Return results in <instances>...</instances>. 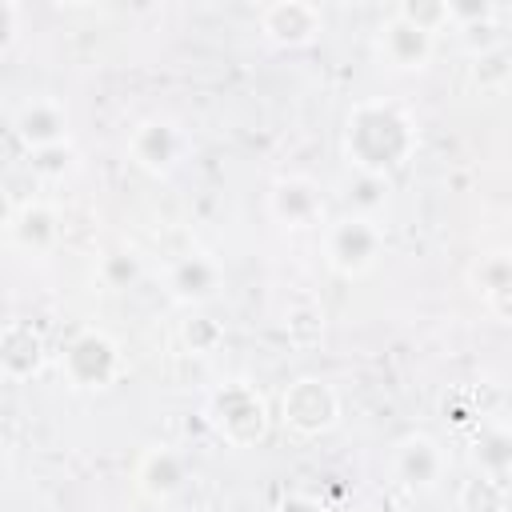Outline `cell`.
<instances>
[{"label": "cell", "instance_id": "13", "mask_svg": "<svg viewBox=\"0 0 512 512\" xmlns=\"http://www.w3.org/2000/svg\"><path fill=\"white\" fill-rule=\"evenodd\" d=\"M68 108L64 100L56 96H32L16 108L12 116V132L16 140L28 148V152H40V148H52V144H64L68 140Z\"/></svg>", "mask_w": 512, "mask_h": 512}, {"label": "cell", "instance_id": "18", "mask_svg": "<svg viewBox=\"0 0 512 512\" xmlns=\"http://www.w3.org/2000/svg\"><path fill=\"white\" fill-rule=\"evenodd\" d=\"M324 328H328L324 308L312 304V300H296V304H288L284 316H280V332H284L288 348H296V352L320 348V344H324Z\"/></svg>", "mask_w": 512, "mask_h": 512}, {"label": "cell", "instance_id": "20", "mask_svg": "<svg viewBox=\"0 0 512 512\" xmlns=\"http://www.w3.org/2000/svg\"><path fill=\"white\" fill-rule=\"evenodd\" d=\"M176 336H180L184 352H192V356H212V352L224 348V324L216 316H208V312H196V308L180 320Z\"/></svg>", "mask_w": 512, "mask_h": 512}, {"label": "cell", "instance_id": "2", "mask_svg": "<svg viewBox=\"0 0 512 512\" xmlns=\"http://www.w3.org/2000/svg\"><path fill=\"white\" fill-rule=\"evenodd\" d=\"M204 420L228 448H256L272 428V408H268V396L256 384L228 380V384L208 392Z\"/></svg>", "mask_w": 512, "mask_h": 512}, {"label": "cell", "instance_id": "27", "mask_svg": "<svg viewBox=\"0 0 512 512\" xmlns=\"http://www.w3.org/2000/svg\"><path fill=\"white\" fill-rule=\"evenodd\" d=\"M272 512H328L316 496H304V492H292V496H284V500H276V508Z\"/></svg>", "mask_w": 512, "mask_h": 512}, {"label": "cell", "instance_id": "4", "mask_svg": "<svg viewBox=\"0 0 512 512\" xmlns=\"http://www.w3.org/2000/svg\"><path fill=\"white\" fill-rule=\"evenodd\" d=\"M124 352L104 328H80L60 352V376L72 392H104L120 380Z\"/></svg>", "mask_w": 512, "mask_h": 512}, {"label": "cell", "instance_id": "16", "mask_svg": "<svg viewBox=\"0 0 512 512\" xmlns=\"http://www.w3.org/2000/svg\"><path fill=\"white\" fill-rule=\"evenodd\" d=\"M472 468L496 480L512 476V424H480V432L472 436Z\"/></svg>", "mask_w": 512, "mask_h": 512}, {"label": "cell", "instance_id": "10", "mask_svg": "<svg viewBox=\"0 0 512 512\" xmlns=\"http://www.w3.org/2000/svg\"><path fill=\"white\" fill-rule=\"evenodd\" d=\"M164 284H168V296H172L176 304H184V308H204V304H212V300L220 296V288H224V268H220V260H216L212 252H184V256H176V260L168 264Z\"/></svg>", "mask_w": 512, "mask_h": 512}, {"label": "cell", "instance_id": "5", "mask_svg": "<svg viewBox=\"0 0 512 512\" xmlns=\"http://www.w3.org/2000/svg\"><path fill=\"white\" fill-rule=\"evenodd\" d=\"M276 416H280L284 432H292L300 440L328 436L340 424V392L324 376H296L284 384Z\"/></svg>", "mask_w": 512, "mask_h": 512}, {"label": "cell", "instance_id": "1", "mask_svg": "<svg viewBox=\"0 0 512 512\" xmlns=\"http://www.w3.org/2000/svg\"><path fill=\"white\" fill-rule=\"evenodd\" d=\"M416 144H420V132H416L412 112L384 96L352 104V112L344 116V128H340V152H344L348 168H356V172L392 176L396 168H404L412 160Z\"/></svg>", "mask_w": 512, "mask_h": 512}, {"label": "cell", "instance_id": "7", "mask_svg": "<svg viewBox=\"0 0 512 512\" xmlns=\"http://www.w3.org/2000/svg\"><path fill=\"white\" fill-rule=\"evenodd\" d=\"M128 160L148 176H168L184 156V132L168 116H148L128 132Z\"/></svg>", "mask_w": 512, "mask_h": 512}, {"label": "cell", "instance_id": "6", "mask_svg": "<svg viewBox=\"0 0 512 512\" xmlns=\"http://www.w3.org/2000/svg\"><path fill=\"white\" fill-rule=\"evenodd\" d=\"M448 472V452L428 432H408L392 448V476L408 492H432Z\"/></svg>", "mask_w": 512, "mask_h": 512}, {"label": "cell", "instance_id": "23", "mask_svg": "<svg viewBox=\"0 0 512 512\" xmlns=\"http://www.w3.org/2000/svg\"><path fill=\"white\" fill-rule=\"evenodd\" d=\"M28 168H32L36 176H44V180H64V176H72V172H76V148H72V140L52 144V148H40V152H28Z\"/></svg>", "mask_w": 512, "mask_h": 512}, {"label": "cell", "instance_id": "28", "mask_svg": "<svg viewBox=\"0 0 512 512\" xmlns=\"http://www.w3.org/2000/svg\"><path fill=\"white\" fill-rule=\"evenodd\" d=\"M484 304H488V312H492L496 320H504V324H512V284H508V288H500L496 296H488Z\"/></svg>", "mask_w": 512, "mask_h": 512}, {"label": "cell", "instance_id": "3", "mask_svg": "<svg viewBox=\"0 0 512 512\" xmlns=\"http://www.w3.org/2000/svg\"><path fill=\"white\" fill-rule=\"evenodd\" d=\"M380 256H384V224L380 220L344 212L324 228V264L336 276L360 280L380 264Z\"/></svg>", "mask_w": 512, "mask_h": 512}, {"label": "cell", "instance_id": "21", "mask_svg": "<svg viewBox=\"0 0 512 512\" xmlns=\"http://www.w3.org/2000/svg\"><path fill=\"white\" fill-rule=\"evenodd\" d=\"M140 276H144V264H140V252H136V248H112V252H104L100 264H96V280H100L104 288H112V292L132 288Z\"/></svg>", "mask_w": 512, "mask_h": 512}, {"label": "cell", "instance_id": "11", "mask_svg": "<svg viewBox=\"0 0 512 512\" xmlns=\"http://www.w3.org/2000/svg\"><path fill=\"white\" fill-rule=\"evenodd\" d=\"M376 56L384 68L392 72H424L436 56V36L420 32L416 24H408L404 16H388L376 28Z\"/></svg>", "mask_w": 512, "mask_h": 512}, {"label": "cell", "instance_id": "12", "mask_svg": "<svg viewBox=\"0 0 512 512\" xmlns=\"http://www.w3.org/2000/svg\"><path fill=\"white\" fill-rule=\"evenodd\" d=\"M48 368V340L28 320H8L0 328V376L8 384H28Z\"/></svg>", "mask_w": 512, "mask_h": 512}, {"label": "cell", "instance_id": "19", "mask_svg": "<svg viewBox=\"0 0 512 512\" xmlns=\"http://www.w3.org/2000/svg\"><path fill=\"white\" fill-rule=\"evenodd\" d=\"M456 512H508V480L476 472L456 488Z\"/></svg>", "mask_w": 512, "mask_h": 512}, {"label": "cell", "instance_id": "9", "mask_svg": "<svg viewBox=\"0 0 512 512\" xmlns=\"http://www.w3.org/2000/svg\"><path fill=\"white\" fill-rule=\"evenodd\" d=\"M268 216L280 224V228H316L324 220V192L312 176L304 172H288V176H276L272 188H268Z\"/></svg>", "mask_w": 512, "mask_h": 512}, {"label": "cell", "instance_id": "22", "mask_svg": "<svg viewBox=\"0 0 512 512\" xmlns=\"http://www.w3.org/2000/svg\"><path fill=\"white\" fill-rule=\"evenodd\" d=\"M392 12L404 16L408 24H416V28L428 32V36H440V32L452 28V8H448V0H400Z\"/></svg>", "mask_w": 512, "mask_h": 512}, {"label": "cell", "instance_id": "15", "mask_svg": "<svg viewBox=\"0 0 512 512\" xmlns=\"http://www.w3.org/2000/svg\"><path fill=\"white\" fill-rule=\"evenodd\" d=\"M132 476H136V492H140L144 500L168 504V500H176V496L184 492V484H188V464H184V456H180L176 448L152 444V448L140 452Z\"/></svg>", "mask_w": 512, "mask_h": 512}, {"label": "cell", "instance_id": "8", "mask_svg": "<svg viewBox=\"0 0 512 512\" xmlns=\"http://www.w3.org/2000/svg\"><path fill=\"white\" fill-rule=\"evenodd\" d=\"M324 32V12L312 0H272L260 8V36L272 48H308Z\"/></svg>", "mask_w": 512, "mask_h": 512}, {"label": "cell", "instance_id": "25", "mask_svg": "<svg viewBox=\"0 0 512 512\" xmlns=\"http://www.w3.org/2000/svg\"><path fill=\"white\" fill-rule=\"evenodd\" d=\"M452 8V28H476V24H492L500 16V8L492 0H448Z\"/></svg>", "mask_w": 512, "mask_h": 512}, {"label": "cell", "instance_id": "17", "mask_svg": "<svg viewBox=\"0 0 512 512\" xmlns=\"http://www.w3.org/2000/svg\"><path fill=\"white\" fill-rule=\"evenodd\" d=\"M340 200L348 204V212L356 216H380L392 200V176H380V172H356L348 168L344 176V188H340Z\"/></svg>", "mask_w": 512, "mask_h": 512}, {"label": "cell", "instance_id": "14", "mask_svg": "<svg viewBox=\"0 0 512 512\" xmlns=\"http://www.w3.org/2000/svg\"><path fill=\"white\" fill-rule=\"evenodd\" d=\"M4 232H8V244L12 248H20L28 256H48L60 244V216L44 200H24V204H12L8 208Z\"/></svg>", "mask_w": 512, "mask_h": 512}, {"label": "cell", "instance_id": "26", "mask_svg": "<svg viewBox=\"0 0 512 512\" xmlns=\"http://www.w3.org/2000/svg\"><path fill=\"white\" fill-rule=\"evenodd\" d=\"M20 24H24V8L16 0H0V56H8L16 48Z\"/></svg>", "mask_w": 512, "mask_h": 512}, {"label": "cell", "instance_id": "24", "mask_svg": "<svg viewBox=\"0 0 512 512\" xmlns=\"http://www.w3.org/2000/svg\"><path fill=\"white\" fill-rule=\"evenodd\" d=\"M472 284H476V292L488 300V296H496L500 288H508L512 284V252H492V256H484L476 268H472Z\"/></svg>", "mask_w": 512, "mask_h": 512}]
</instances>
